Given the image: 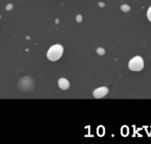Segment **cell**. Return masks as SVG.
Segmentation results:
<instances>
[{
	"label": "cell",
	"instance_id": "cell-1",
	"mask_svg": "<svg viewBox=\"0 0 151 144\" xmlns=\"http://www.w3.org/2000/svg\"><path fill=\"white\" fill-rule=\"evenodd\" d=\"M64 53V48L60 44H55L51 46L47 52V58L51 62H56L61 58Z\"/></svg>",
	"mask_w": 151,
	"mask_h": 144
},
{
	"label": "cell",
	"instance_id": "cell-2",
	"mask_svg": "<svg viewBox=\"0 0 151 144\" xmlns=\"http://www.w3.org/2000/svg\"><path fill=\"white\" fill-rule=\"evenodd\" d=\"M128 68L132 71H141L144 68V61L141 56H135L130 60L128 63Z\"/></svg>",
	"mask_w": 151,
	"mask_h": 144
},
{
	"label": "cell",
	"instance_id": "cell-3",
	"mask_svg": "<svg viewBox=\"0 0 151 144\" xmlns=\"http://www.w3.org/2000/svg\"><path fill=\"white\" fill-rule=\"evenodd\" d=\"M108 93H109V88L106 86H102V87H99V88L94 90L93 96L96 99H102V98L105 97Z\"/></svg>",
	"mask_w": 151,
	"mask_h": 144
},
{
	"label": "cell",
	"instance_id": "cell-4",
	"mask_svg": "<svg viewBox=\"0 0 151 144\" xmlns=\"http://www.w3.org/2000/svg\"><path fill=\"white\" fill-rule=\"evenodd\" d=\"M58 84L59 88H60L61 90H64V91L68 90L69 87H70V83H69V81H68L66 78H64V77L59 78Z\"/></svg>",
	"mask_w": 151,
	"mask_h": 144
},
{
	"label": "cell",
	"instance_id": "cell-5",
	"mask_svg": "<svg viewBox=\"0 0 151 144\" xmlns=\"http://www.w3.org/2000/svg\"><path fill=\"white\" fill-rule=\"evenodd\" d=\"M121 10L123 11H125V12H127V11H129L130 10H131V7L129 6V5H127V4H123V5H121Z\"/></svg>",
	"mask_w": 151,
	"mask_h": 144
},
{
	"label": "cell",
	"instance_id": "cell-6",
	"mask_svg": "<svg viewBox=\"0 0 151 144\" xmlns=\"http://www.w3.org/2000/svg\"><path fill=\"white\" fill-rule=\"evenodd\" d=\"M96 52H97V54H98L99 55H104L105 54V50H104L103 48H97V49H96Z\"/></svg>",
	"mask_w": 151,
	"mask_h": 144
},
{
	"label": "cell",
	"instance_id": "cell-7",
	"mask_svg": "<svg viewBox=\"0 0 151 144\" xmlns=\"http://www.w3.org/2000/svg\"><path fill=\"white\" fill-rule=\"evenodd\" d=\"M147 17H148V19L151 22V6L149 8L148 11H147Z\"/></svg>",
	"mask_w": 151,
	"mask_h": 144
},
{
	"label": "cell",
	"instance_id": "cell-8",
	"mask_svg": "<svg viewBox=\"0 0 151 144\" xmlns=\"http://www.w3.org/2000/svg\"><path fill=\"white\" fill-rule=\"evenodd\" d=\"M76 19H77L78 22H81V20H82V16H81V15H78L77 18H76Z\"/></svg>",
	"mask_w": 151,
	"mask_h": 144
},
{
	"label": "cell",
	"instance_id": "cell-9",
	"mask_svg": "<svg viewBox=\"0 0 151 144\" xmlns=\"http://www.w3.org/2000/svg\"><path fill=\"white\" fill-rule=\"evenodd\" d=\"M12 4H9L8 6H6V10H7V11H10V10L12 9Z\"/></svg>",
	"mask_w": 151,
	"mask_h": 144
}]
</instances>
